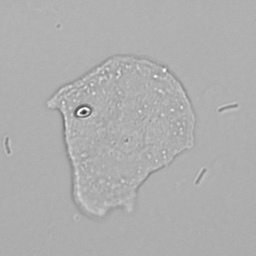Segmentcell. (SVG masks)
<instances>
[{"instance_id":"1","label":"cell","mask_w":256,"mask_h":256,"mask_svg":"<svg viewBox=\"0 0 256 256\" xmlns=\"http://www.w3.org/2000/svg\"><path fill=\"white\" fill-rule=\"evenodd\" d=\"M59 112L72 168L134 181L176 158L178 118L172 89L144 63L104 60L70 84Z\"/></svg>"}]
</instances>
